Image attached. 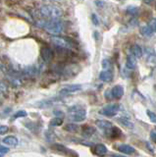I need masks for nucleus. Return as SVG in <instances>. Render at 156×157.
I'll return each instance as SVG.
<instances>
[{
	"instance_id": "obj_7",
	"label": "nucleus",
	"mask_w": 156,
	"mask_h": 157,
	"mask_svg": "<svg viewBox=\"0 0 156 157\" xmlns=\"http://www.w3.org/2000/svg\"><path fill=\"white\" fill-rule=\"evenodd\" d=\"M124 95V88L122 86H115L110 90V98H115V99H120Z\"/></svg>"
},
{
	"instance_id": "obj_14",
	"label": "nucleus",
	"mask_w": 156,
	"mask_h": 157,
	"mask_svg": "<svg viewBox=\"0 0 156 157\" xmlns=\"http://www.w3.org/2000/svg\"><path fill=\"white\" fill-rule=\"evenodd\" d=\"M135 64H136L135 57L133 54H128L126 59V67L128 69H134L135 67Z\"/></svg>"
},
{
	"instance_id": "obj_35",
	"label": "nucleus",
	"mask_w": 156,
	"mask_h": 157,
	"mask_svg": "<svg viewBox=\"0 0 156 157\" xmlns=\"http://www.w3.org/2000/svg\"><path fill=\"white\" fill-rule=\"evenodd\" d=\"M54 114H55L58 118L64 117V113H63L62 111H59V110H55V111H54Z\"/></svg>"
},
{
	"instance_id": "obj_18",
	"label": "nucleus",
	"mask_w": 156,
	"mask_h": 157,
	"mask_svg": "<svg viewBox=\"0 0 156 157\" xmlns=\"http://www.w3.org/2000/svg\"><path fill=\"white\" fill-rule=\"evenodd\" d=\"M56 100H58L57 98H53V99H47V100H42L40 102L36 103V105L40 106V107H49L52 104H54V103L56 102Z\"/></svg>"
},
{
	"instance_id": "obj_22",
	"label": "nucleus",
	"mask_w": 156,
	"mask_h": 157,
	"mask_svg": "<svg viewBox=\"0 0 156 157\" xmlns=\"http://www.w3.org/2000/svg\"><path fill=\"white\" fill-rule=\"evenodd\" d=\"M36 73H37V69L36 67H29V68L24 70V74H25L27 77L28 76H33V75H36Z\"/></svg>"
},
{
	"instance_id": "obj_21",
	"label": "nucleus",
	"mask_w": 156,
	"mask_h": 157,
	"mask_svg": "<svg viewBox=\"0 0 156 157\" xmlns=\"http://www.w3.org/2000/svg\"><path fill=\"white\" fill-rule=\"evenodd\" d=\"M64 129L69 132H77L79 131V126L76 124H68L67 126L64 127Z\"/></svg>"
},
{
	"instance_id": "obj_20",
	"label": "nucleus",
	"mask_w": 156,
	"mask_h": 157,
	"mask_svg": "<svg viewBox=\"0 0 156 157\" xmlns=\"http://www.w3.org/2000/svg\"><path fill=\"white\" fill-rule=\"evenodd\" d=\"M63 123H64V120H63V118H58V117H55L53 118V119L50 121V125L52 127H59V126H62Z\"/></svg>"
},
{
	"instance_id": "obj_32",
	"label": "nucleus",
	"mask_w": 156,
	"mask_h": 157,
	"mask_svg": "<svg viewBox=\"0 0 156 157\" xmlns=\"http://www.w3.org/2000/svg\"><path fill=\"white\" fill-rule=\"evenodd\" d=\"M150 139H151V140L154 141L156 144V129H154L150 132Z\"/></svg>"
},
{
	"instance_id": "obj_29",
	"label": "nucleus",
	"mask_w": 156,
	"mask_h": 157,
	"mask_svg": "<svg viewBox=\"0 0 156 157\" xmlns=\"http://www.w3.org/2000/svg\"><path fill=\"white\" fill-rule=\"evenodd\" d=\"M146 114H147L149 120L152 123H154V124H156V114H155V113L152 112V111H150V110H147V111H146Z\"/></svg>"
},
{
	"instance_id": "obj_39",
	"label": "nucleus",
	"mask_w": 156,
	"mask_h": 157,
	"mask_svg": "<svg viewBox=\"0 0 156 157\" xmlns=\"http://www.w3.org/2000/svg\"><path fill=\"white\" fill-rule=\"evenodd\" d=\"M0 90L1 91H7V88L3 82H0Z\"/></svg>"
},
{
	"instance_id": "obj_41",
	"label": "nucleus",
	"mask_w": 156,
	"mask_h": 157,
	"mask_svg": "<svg viewBox=\"0 0 156 157\" xmlns=\"http://www.w3.org/2000/svg\"><path fill=\"white\" fill-rule=\"evenodd\" d=\"M112 157H128V156H123V155H118V154H113Z\"/></svg>"
},
{
	"instance_id": "obj_24",
	"label": "nucleus",
	"mask_w": 156,
	"mask_h": 157,
	"mask_svg": "<svg viewBox=\"0 0 156 157\" xmlns=\"http://www.w3.org/2000/svg\"><path fill=\"white\" fill-rule=\"evenodd\" d=\"M108 134L111 137H118L121 136V131L118 129V128L113 127L112 129L108 132Z\"/></svg>"
},
{
	"instance_id": "obj_31",
	"label": "nucleus",
	"mask_w": 156,
	"mask_h": 157,
	"mask_svg": "<svg viewBox=\"0 0 156 157\" xmlns=\"http://www.w3.org/2000/svg\"><path fill=\"white\" fill-rule=\"evenodd\" d=\"M9 131V128L7 126H0V135H4L8 132Z\"/></svg>"
},
{
	"instance_id": "obj_27",
	"label": "nucleus",
	"mask_w": 156,
	"mask_h": 157,
	"mask_svg": "<svg viewBox=\"0 0 156 157\" xmlns=\"http://www.w3.org/2000/svg\"><path fill=\"white\" fill-rule=\"evenodd\" d=\"M26 116H27V112L25 110H19L13 115V119L15 120V119H18V118H22V117H26Z\"/></svg>"
},
{
	"instance_id": "obj_36",
	"label": "nucleus",
	"mask_w": 156,
	"mask_h": 157,
	"mask_svg": "<svg viewBox=\"0 0 156 157\" xmlns=\"http://www.w3.org/2000/svg\"><path fill=\"white\" fill-rule=\"evenodd\" d=\"M9 151V148L5 146H0V153H7Z\"/></svg>"
},
{
	"instance_id": "obj_33",
	"label": "nucleus",
	"mask_w": 156,
	"mask_h": 157,
	"mask_svg": "<svg viewBox=\"0 0 156 157\" xmlns=\"http://www.w3.org/2000/svg\"><path fill=\"white\" fill-rule=\"evenodd\" d=\"M91 20H92V23H93L95 26H97V25L99 24V20H98V18H97V16L95 14L91 15Z\"/></svg>"
},
{
	"instance_id": "obj_4",
	"label": "nucleus",
	"mask_w": 156,
	"mask_h": 157,
	"mask_svg": "<svg viewBox=\"0 0 156 157\" xmlns=\"http://www.w3.org/2000/svg\"><path fill=\"white\" fill-rule=\"evenodd\" d=\"M51 42L54 44V45L60 47L61 49H70L73 44L71 41H69L68 39L64 38V37H61V36H51L50 38Z\"/></svg>"
},
{
	"instance_id": "obj_15",
	"label": "nucleus",
	"mask_w": 156,
	"mask_h": 157,
	"mask_svg": "<svg viewBox=\"0 0 156 157\" xmlns=\"http://www.w3.org/2000/svg\"><path fill=\"white\" fill-rule=\"evenodd\" d=\"M140 33L145 37H150L153 36L154 32L152 31V29H151L149 25H147V26H143L140 29Z\"/></svg>"
},
{
	"instance_id": "obj_25",
	"label": "nucleus",
	"mask_w": 156,
	"mask_h": 157,
	"mask_svg": "<svg viewBox=\"0 0 156 157\" xmlns=\"http://www.w3.org/2000/svg\"><path fill=\"white\" fill-rule=\"evenodd\" d=\"M102 68L104 69V71H110L111 68H112V64H111V61L108 60V59H104L103 61H102Z\"/></svg>"
},
{
	"instance_id": "obj_11",
	"label": "nucleus",
	"mask_w": 156,
	"mask_h": 157,
	"mask_svg": "<svg viewBox=\"0 0 156 157\" xmlns=\"http://www.w3.org/2000/svg\"><path fill=\"white\" fill-rule=\"evenodd\" d=\"M93 153L97 156L99 157H103L104 155H106L107 153V147L102 144H96L94 147H93Z\"/></svg>"
},
{
	"instance_id": "obj_5",
	"label": "nucleus",
	"mask_w": 156,
	"mask_h": 157,
	"mask_svg": "<svg viewBox=\"0 0 156 157\" xmlns=\"http://www.w3.org/2000/svg\"><path fill=\"white\" fill-rule=\"evenodd\" d=\"M119 110H120V106L118 104H116V103H114V104H108L104 108H102L99 111V113L107 117H114L118 114Z\"/></svg>"
},
{
	"instance_id": "obj_3",
	"label": "nucleus",
	"mask_w": 156,
	"mask_h": 157,
	"mask_svg": "<svg viewBox=\"0 0 156 157\" xmlns=\"http://www.w3.org/2000/svg\"><path fill=\"white\" fill-rule=\"evenodd\" d=\"M69 117L74 122H82L86 118V111L81 106H74L69 108L68 110Z\"/></svg>"
},
{
	"instance_id": "obj_8",
	"label": "nucleus",
	"mask_w": 156,
	"mask_h": 157,
	"mask_svg": "<svg viewBox=\"0 0 156 157\" xmlns=\"http://www.w3.org/2000/svg\"><path fill=\"white\" fill-rule=\"evenodd\" d=\"M81 90H82V86L81 85H70V86H65V87H63L62 90H60L59 93H60V94H62V95L70 94V93L79 91Z\"/></svg>"
},
{
	"instance_id": "obj_19",
	"label": "nucleus",
	"mask_w": 156,
	"mask_h": 157,
	"mask_svg": "<svg viewBox=\"0 0 156 157\" xmlns=\"http://www.w3.org/2000/svg\"><path fill=\"white\" fill-rule=\"evenodd\" d=\"M95 132V131H94V129L92 127H90V126H87V125H86L85 127H82V135H84L85 136H91L92 135H93Z\"/></svg>"
},
{
	"instance_id": "obj_30",
	"label": "nucleus",
	"mask_w": 156,
	"mask_h": 157,
	"mask_svg": "<svg viewBox=\"0 0 156 157\" xmlns=\"http://www.w3.org/2000/svg\"><path fill=\"white\" fill-rule=\"evenodd\" d=\"M10 112H11V108H6L5 110H2L1 112H0V118H4L5 116H7Z\"/></svg>"
},
{
	"instance_id": "obj_2",
	"label": "nucleus",
	"mask_w": 156,
	"mask_h": 157,
	"mask_svg": "<svg viewBox=\"0 0 156 157\" xmlns=\"http://www.w3.org/2000/svg\"><path fill=\"white\" fill-rule=\"evenodd\" d=\"M42 29H44L48 33L57 36V34L63 31V23L59 20H46Z\"/></svg>"
},
{
	"instance_id": "obj_13",
	"label": "nucleus",
	"mask_w": 156,
	"mask_h": 157,
	"mask_svg": "<svg viewBox=\"0 0 156 157\" xmlns=\"http://www.w3.org/2000/svg\"><path fill=\"white\" fill-rule=\"evenodd\" d=\"M99 78L102 82H109L113 80V73L111 71H102L99 74Z\"/></svg>"
},
{
	"instance_id": "obj_6",
	"label": "nucleus",
	"mask_w": 156,
	"mask_h": 157,
	"mask_svg": "<svg viewBox=\"0 0 156 157\" xmlns=\"http://www.w3.org/2000/svg\"><path fill=\"white\" fill-rule=\"evenodd\" d=\"M40 55H41L42 60L44 62H50L53 59V56H54V52H53V50L50 47L44 46L41 48Z\"/></svg>"
},
{
	"instance_id": "obj_38",
	"label": "nucleus",
	"mask_w": 156,
	"mask_h": 157,
	"mask_svg": "<svg viewBox=\"0 0 156 157\" xmlns=\"http://www.w3.org/2000/svg\"><path fill=\"white\" fill-rule=\"evenodd\" d=\"M145 144H146V147H147V149H148V150H150L151 152H153V151H154V149H153V146L151 145L148 141H147V142H145Z\"/></svg>"
},
{
	"instance_id": "obj_12",
	"label": "nucleus",
	"mask_w": 156,
	"mask_h": 157,
	"mask_svg": "<svg viewBox=\"0 0 156 157\" xmlns=\"http://www.w3.org/2000/svg\"><path fill=\"white\" fill-rule=\"evenodd\" d=\"M3 144H6V145H9V146H16L18 144V139L16 136H7L3 139Z\"/></svg>"
},
{
	"instance_id": "obj_34",
	"label": "nucleus",
	"mask_w": 156,
	"mask_h": 157,
	"mask_svg": "<svg viewBox=\"0 0 156 157\" xmlns=\"http://www.w3.org/2000/svg\"><path fill=\"white\" fill-rule=\"evenodd\" d=\"M149 26L151 27V29H152L153 32H156V19H153L152 21L150 22V25Z\"/></svg>"
},
{
	"instance_id": "obj_17",
	"label": "nucleus",
	"mask_w": 156,
	"mask_h": 157,
	"mask_svg": "<svg viewBox=\"0 0 156 157\" xmlns=\"http://www.w3.org/2000/svg\"><path fill=\"white\" fill-rule=\"evenodd\" d=\"M118 121L121 123L122 125L127 127V128H130V129H131V128H134V123L131 122L129 118H127V117H121L118 119Z\"/></svg>"
},
{
	"instance_id": "obj_37",
	"label": "nucleus",
	"mask_w": 156,
	"mask_h": 157,
	"mask_svg": "<svg viewBox=\"0 0 156 157\" xmlns=\"http://www.w3.org/2000/svg\"><path fill=\"white\" fill-rule=\"evenodd\" d=\"M9 7H11V6H13V5H16V4H19V2L18 1H6L5 2Z\"/></svg>"
},
{
	"instance_id": "obj_26",
	"label": "nucleus",
	"mask_w": 156,
	"mask_h": 157,
	"mask_svg": "<svg viewBox=\"0 0 156 157\" xmlns=\"http://www.w3.org/2000/svg\"><path fill=\"white\" fill-rule=\"evenodd\" d=\"M127 13L130 15H133V16H135V15H138L139 13V8L135 6H129L127 8Z\"/></svg>"
},
{
	"instance_id": "obj_16",
	"label": "nucleus",
	"mask_w": 156,
	"mask_h": 157,
	"mask_svg": "<svg viewBox=\"0 0 156 157\" xmlns=\"http://www.w3.org/2000/svg\"><path fill=\"white\" fill-rule=\"evenodd\" d=\"M131 50H133V55L135 58H139L143 56V48H141L139 45H138V44H135V45L131 47Z\"/></svg>"
},
{
	"instance_id": "obj_28",
	"label": "nucleus",
	"mask_w": 156,
	"mask_h": 157,
	"mask_svg": "<svg viewBox=\"0 0 156 157\" xmlns=\"http://www.w3.org/2000/svg\"><path fill=\"white\" fill-rule=\"evenodd\" d=\"M45 137H46L47 141H52V140H54V139H55V135H54V132H53L48 130L45 132Z\"/></svg>"
},
{
	"instance_id": "obj_1",
	"label": "nucleus",
	"mask_w": 156,
	"mask_h": 157,
	"mask_svg": "<svg viewBox=\"0 0 156 157\" xmlns=\"http://www.w3.org/2000/svg\"><path fill=\"white\" fill-rule=\"evenodd\" d=\"M41 16L48 18L49 20H58L62 16V11L53 5H42L40 8Z\"/></svg>"
},
{
	"instance_id": "obj_23",
	"label": "nucleus",
	"mask_w": 156,
	"mask_h": 157,
	"mask_svg": "<svg viewBox=\"0 0 156 157\" xmlns=\"http://www.w3.org/2000/svg\"><path fill=\"white\" fill-rule=\"evenodd\" d=\"M53 148L56 149V150H58L59 152H62V153H66V154L69 153V150H68V148H66V147H65L64 145L59 144H53Z\"/></svg>"
},
{
	"instance_id": "obj_10",
	"label": "nucleus",
	"mask_w": 156,
	"mask_h": 157,
	"mask_svg": "<svg viewBox=\"0 0 156 157\" xmlns=\"http://www.w3.org/2000/svg\"><path fill=\"white\" fill-rule=\"evenodd\" d=\"M117 149H118L120 152L127 155H130V154H133L135 152V148L133 146H131L129 144H118L117 145Z\"/></svg>"
},
{
	"instance_id": "obj_40",
	"label": "nucleus",
	"mask_w": 156,
	"mask_h": 157,
	"mask_svg": "<svg viewBox=\"0 0 156 157\" xmlns=\"http://www.w3.org/2000/svg\"><path fill=\"white\" fill-rule=\"evenodd\" d=\"M95 4L98 5V6H102V5L104 4V2L103 1H95Z\"/></svg>"
},
{
	"instance_id": "obj_9",
	"label": "nucleus",
	"mask_w": 156,
	"mask_h": 157,
	"mask_svg": "<svg viewBox=\"0 0 156 157\" xmlns=\"http://www.w3.org/2000/svg\"><path fill=\"white\" fill-rule=\"evenodd\" d=\"M95 125L101 129L102 131H104L106 132H108L112 128H113V124L109 121H106V120H97L95 122Z\"/></svg>"
}]
</instances>
